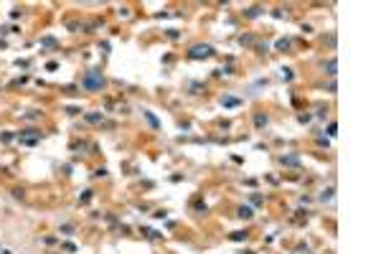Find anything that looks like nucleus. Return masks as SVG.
<instances>
[{"label":"nucleus","mask_w":381,"mask_h":254,"mask_svg":"<svg viewBox=\"0 0 381 254\" xmlns=\"http://www.w3.org/2000/svg\"><path fill=\"white\" fill-rule=\"evenodd\" d=\"M201 53L206 56V53H208V46H203V48H201V46H198V48H193V56H201Z\"/></svg>","instance_id":"nucleus-1"}]
</instances>
